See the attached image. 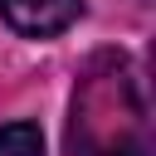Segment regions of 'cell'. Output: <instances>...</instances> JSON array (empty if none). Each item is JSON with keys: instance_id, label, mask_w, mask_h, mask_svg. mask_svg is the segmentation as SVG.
<instances>
[{"instance_id": "cell-1", "label": "cell", "mask_w": 156, "mask_h": 156, "mask_svg": "<svg viewBox=\"0 0 156 156\" xmlns=\"http://www.w3.org/2000/svg\"><path fill=\"white\" fill-rule=\"evenodd\" d=\"M73 156H151V112L127 54H98L78 88L68 117Z\"/></svg>"}, {"instance_id": "cell-3", "label": "cell", "mask_w": 156, "mask_h": 156, "mask_svg": "<svg viewBox=\"0 0 156 156\" xmlns=\"http://www.w3.org/2000/svg\"><path fill=\"white\" fill-rule=\"evenodd\" d=\"M0 156H44V136L34 122H10L0 127Z\"/></svg>"}, {"instance_id": "cell-2", "label": "cell", "mask_w": 156, "mask_h": 156, "mask_svg": "<svg viewBox=\"0 0 156 156\" xmlns=\"http://www.w3.org/2000/svg\"><path fill=\"white\" fill-rule=\"evenodd\" d=\"M78 10H83V0H0V20L15 34H29V39L68 29L78 20Z\"/></svg>"}]
</instances>
